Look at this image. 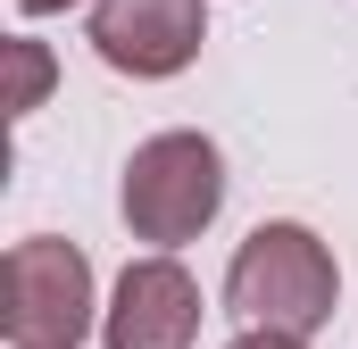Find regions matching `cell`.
Here are the masks:
<instances>
[{"label":"cell","instance_id":"obj_7","mask_svg":"<svg viewBox=\"0 0 358 349\" xmlns=\"http://www.w3.org/2000/svg\"><path fill=\"white\" fill-rule=\"evenodd\" d=\"M225 349H308V333H275V325H242Z\"/></svg>","mask_w":358,"mask_h":349},{"label":"cell","instance_id":"obj_2","mask_svg":"<svg viewBox=\"0 0 358 349\" xmlns=\"http://www.w3.org/2000/svg\"><path fill=\"white\" fill-rule=\"evenodd\" d=\"M117 208L134 225V242L150 250H183L217 225L225 208V158L208 133H150L134 158H125V183H117Z\"/></svg>","mask_w":358,"mask_h":349},{"label":"cell","instance_id":"obj_6","mask_svg":"<svg viewBox=\"0 0 358 349\" xmlns=\"http://www.w3.org/2000/svg\"><path fill=\"white\" fill-rule=\"evenodd\" d=\"M50 75H59L50 50H42L34 34H17V42H8V117H34V108L50 100Z\"/></svg>","mask_w":358,"mask_h":349},{"label":"cell","instance_id":"obj_1","mask_svg":"<svg viewBox=\"0 0 358 349\" xmlns=\"http://www.w3.org/2000/svg\"><path fill=\"white\" fill-rule=\"evenodd\" d=\"M225 308H234L242 325L317 333V325H334V308H342V266H334V250H325L308 225L275 216V225H259V233L234 250V266H225Z\"/></svg>","mask_w":358,"mask_h":349},{"label":"cell","instance_id":"obj_4","mask_svg":"<svg viewBox=\"0 0 358 349\" xmlns=\"http://www.w3.org/2000/svg\"><path fill=\"white\" fill-rule=\"evenodd\" d=\"M200 42H208V0H92V50L134 84L183 75Z\"/></svg>","mask_w":358,"mask_h":349},{"label":"cell","instance_id":"obj_3","mask_svg":"<svg viewBox=\"0 0 358 349\" xmlns=\"http://www.w3.org/2000/svg\"><path fill=\"white\" fill-rule=\"evenodd\" d=\"M92 258L59 233L17 242L0 266V333L8 349H84L92 333Z\"/></svg>","mask_w":358,"mask_h":349},{"label":"cell","instance_id":"obj_5","mask_svg":"<svg viewBox=\"0 0 358 349\" xmlns=\"http://www.w3.org/2000/svg\"><path fill=\"white\" fill-rule=\"evenodd\" d=\"M100 341L108 349H192L200 341V283L183 274L176 250H150L117 274V291L100 308Z\"/></svg>","mask_w":358,"mask_h":349},{"label":"cell","instance_id":"obj_8","mask_svg":"<svg viewBox=\"0 0 358 349\" xmlns=\"http://www.w3.org/2000/svg\"><path fill=\"white\" fill-rule=\"evenodd\" d=\"M25 17H59V8H76V0H17Z\"/></svg>","mask_w":358,"mask_h":349}]
</instances>
